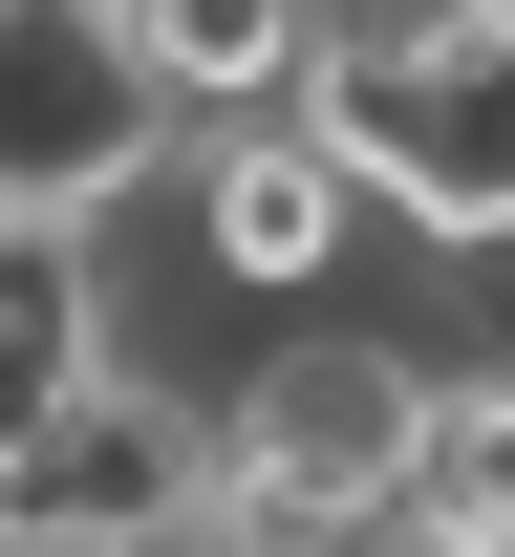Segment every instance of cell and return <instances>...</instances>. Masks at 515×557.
Returning a JSON list of instances; mask_svg holds the SVG:
<instances>
[{
  "mask_svg": "<svg viewBox=\"0 0 515 557\" xmlns=\"http://www.w3.org/2000/svg\"><path fill=\"white\" fill-rule=\"evenodd\" d=\"M150 194H172V129H150L130 44L86 0H0V236H108Z\"/></svg>",
  "mask_w": 515,
  "mask_h": 557,
  "instance_id": "4",
  "label": "cell"
},
{
  "mask_svg": "<svg viewBox=\"0 0 515 557\" xmlns=\"http://www.w3.org/2000/svg\"><path fill=\"white\" fill-rule=\"evenodd\" d=\"M150 214H172V236H194V278H216V300H258V322H322V300H344V258H366V194H344V150L301 129V108L194 129Z\"/></svg>",
  "mask_w": 515,
  "mask_h": 557,
  "instance_id": "5",
  "label": "cell"
},
{
  "mask_svg": "<svg viewBox=\"0 0 515 557\" xmlns=\"http://www.w3.org/2000/svg\"><path fill=\"white\" fill-rule=\"evenodd\" d=\"M473 44V0H301V65H430Z\"/></svg>",
  "mask_w": 515,
  "mask_h": 557,
  "instance_id": "9",
  "label": "cell"
},
{
  "mask_svg": "<svg viewBox=\"0 0 515 557\" xmlns=\"http://www.w3.org/2000/svg\"><path fill=\"white\" fill-rule=\"evenodd\" d=\"M430 408V344H387V322H301L216 386V515L194 557H344L387 515V450Z\"/></svg>",
  "mask_w": 515,
  "mask_h": 557,
  "instance_id": "1",
  "label": "cell"
},
{
  "mask_svg": "<svg viewBox=\"0 0 515 557\" xmlns=\"http://www.w3.org/2000/svg\"><path fill=\"white\" fill-rule=\"evenodd\" d=\"M387 536H430V557H515V344L430 364V408H408V450H387Z\"/></svg>",
  "mask_w": 515,
  "mask_h": 557,
  "instance_id": "6",
  "label": "cell"
},
{
  "mask_svg": "<svg viewBox=\"0 0 515 557\" xmlns=\"http://www.w3.org/2000/svg\"><path fill=\"white\" fill-rule=\"evenodd\" d=\"M301 129L344 150V194H366V236H408V258H515V44L473 22V44H430V65H301Z\"/></svg>",
  "mask_w": 515,
  "mask_h": 557,
  "instance_id": "2",
  "label": "cell"
},
{
  "mask_svg": "<svg viewBox=\"0 0 515 557\" xmlns=\"http://www.w3.org/2000/svg\"><path fill=\"white\" fill-rule=\"evenodd\" d=\"M108 44H130V86H150V129H172V150L301 108V0H130Z\"/></svg>",
  "mask_w": 515,
  "mask_h": 557,
  "instance_id": "7",
  "label": "cell"
},
{
  "mask_svg": "<svg viewBox=\"0 0 515 557\" xmlns=\"http://www.w3.org/2000/svg\"><path fill=\"white\" fill-rule=\"evenodd\" d=\"M194 515H216V408H172L130 364H86L0 450V557H194Z\"/></svg>",
  "mask_w": 515,
  "mask_h": 557,
  "instance_id": "3",
  "label": "cell"
},
{
  "mask_svg": "<svg viewBox=\"0 0 515 557\" xmlns=\"http://www.w3.org/2000/svg\"><path fill=\"white\" fill-rule=\"evenodd\" d=\"M108 364V236H0V450Z\"/></svg>",
  "mask_w": 515,
  "mask_h": 557,
  "instance_id": "8",
  "label": "cell"
}]
</instances>
